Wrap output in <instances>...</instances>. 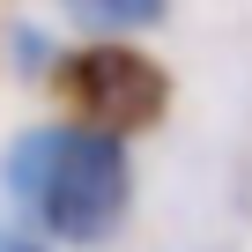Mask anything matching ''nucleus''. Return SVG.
I'll return each mask as SVG.
<instances>
[{
  "label": "nucleus",
  "mask_w": 252,
  "mask_h": 252,
  "mask_svg": "<svg viewBox=\"0 0 252 252\" xmlns=\"http://www.w3.org/2000/svg\"><path fill=\"white\" fill-rule=\"evenodd\" d=\"M8 215L30 222L60 252H96L134 222V149L119 134H96L82 119H37L0 156Z\"/></svg>",
  "instance_id": "nucleus-1"
},
{
  "label": "nucleus",
  "mask_w": 252,
  "mask_h": 252,
  "mask_svg": "<svg viewBox=\"0 0 252 252\" xmlns=\"http://www.w3.org/2000/svg\"><path fill=\"white\" fill-rule=\"evenodd\" d=\"M45 89L60 96V119H82L96 134L141 141L171 119V67L141 37H74L60 45Z\"/></svg>",
  "instance_id": "nucleus-2"
},
{
  "label": "nucleus",
  "mask_w": 252,
  "mask_h": 252,
  "mask_svg": "<svg viewBox=\"0 0 252 252\" xmlns=\"http://www.w3.org/2000/svg\"><path fill=\"white\" fill-rule=\"evenodd\" d=\"M52 8L82 37H134V30H156L171 15V0H52Z\"/></svg>",
  "instance_id": "nucleus-3"
},
{
  "label": "nucleus",
  "mask_w": 252,
  "mask_h": 252,
  "mask_svg": "<svg viewBox=\"0 0 252 252\" xmlns=\"http://www.w3.org/2000/svg\"><path fill=\"white\" fill-rule=\"evenodd\" d=\"M0 252H60V245H45L30 222H15V215H0Z\"/></svg>",
  "instance_id": "nucleus-4"
}]
</instances>
